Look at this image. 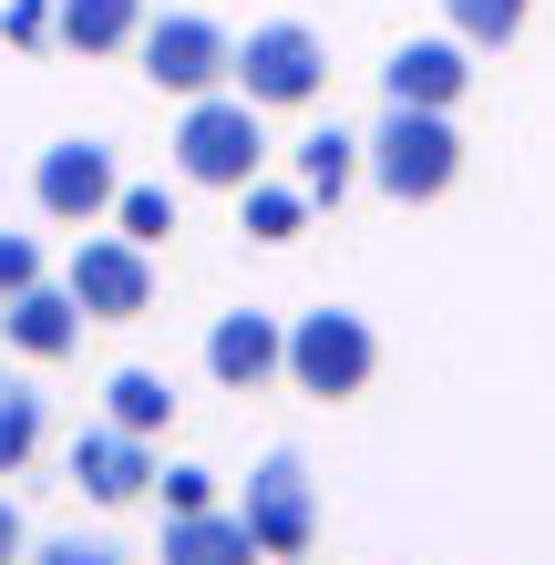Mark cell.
I'll use <instances>...</instances> for the list:
<instances>
[{
    "mask_svg": "<svg viewBox=\"0 0 555 565\" xmlns=\"http://www.w3.org/2000/svg\"><path fill=\"white\" fill-rule=\"evenodd\" d=\"M381 371V329L361 309H299L288 319V391L309 402H361Z\"/></svg>",
    "mask_w": 555,
    "mask_h": 565,
    "instance_id": "cell-3",
    "label": "cell"
},
{
    "mask_svg": "<svg viewBox=\"0 0 555 565\" xmlns=\"http://www.w3.org/2000/svg\"><path fill=\"white\" fill-rule=\"evenodd\" d=\"M154 493H166V514H206L216 504V473H206V462H166V483H154Z\"/></svg>",
    "mask_w": 555,
    "mask_h": 565,
    "instance_id": "cell-22",
    "label": "cell"
},
{
    "mask_svg": "<svg viewBox=\"0 0 555 565\" xmlns=\"http://www.w3.org/2000/svg\"><path fill=\"white\" fill-rule=\"evenodd\" d=\"M442 11H452V31H463L473 52H504L514 31H525V11H535V0H442Z\"/></svg>",
    "mask_w": 555,
    "mask_h": 565,
    "instance_id": "cell-19",
    "label": "cell"
},
{
    "mask_svg": "<svg viewBox=\"0 0 555 565\" xmlns=\"http://www.w3.org/2000/svg\"><path fill=\"white\" fill-rule=\"evenodd\" d=\"M31 452H42V391L21 371H0V473H21Z\"/></svg>",
    "mask_w": 555,
    "mask_h": 565,
    "instance_id": "cell-17",
    "label": "cell"
},
{
    "mask_svg": "<svg viewBox=\"0 0 555 565\" xmlns=\"http://www.w3.org/2000/svg\"><path fill=\"white\" fill-rule=\"evenodd\" d=\"M114 195H124L114 145H93V135H62V145H42V164H31V206H42L52 226H104Z\"/></svg>",
    "mask_w": 555,
    "mask_h": 565,
    "instance_id": "cell-6",
    "label": "cell"
},
{
    "mask_svg": "<svg viewBox=\"0 0 555 565\" xmlns=\"http://www.w3.org/2000/svg\"><path fill=\"white\" fill-rule=\"evenodd\" d=\"M206 371H216V391H268V381H288V319L226 309L206 329Z\"/></svg>",
    "mask_w": 555,
    "mask_h": 565,
    "instance_id": "cell-11",
    "label": "cell"
},
{
    "mask_svg": "<svg viewBox=\"0 0 555 565\" xmlns=\"http://www.w3.org/2000/svg\"><path fill=\"white\" fill-rule=\"evenodd\" d=\"M62 288L83 298V319H145V309H154V257L114 226V237H83V247H73Z\"/></svg>",
    "mask_w": 555,
    "mask_h": 565,
    "instance_id": "cell-8",
    "label": "cell"
},
{
    "mask_svg": "<svg viewBox=\"0 0 555 565\" xmlns=\"http://www.w3.org/2000/svg\"><path fill=\"white\" fill-rule=\"evenodd\" d=\"M257 164H268V124H257V104H247V93H195L185 124H175V175L237 195V185H257Z\"/></svg>",
    "mask_w": 555,
    "mask_h": 565,
    "instance_id": "cell-2",
    "label": "cell"
},
{
    "mask_svg": "<svg viewBox=\"0 0 555 565\" xmlns=\"http://www.w3.org/2000/svg\"><path fill=\"white\" fill-rule=\"evenodd\" d=\"M0 565H31V524H21L11 493H0Z\"/></svg>",
    "mask_w": 555,
    "mask_h": 565,
    "instance_id": "cell-25",
    "label": "cell"
},
{
    "mask_svg": "<svg viewBox=\"0 0 555 565\" xmlns=\"http://www.w3.org/2000/svg\"><path fill=\"white\" fill-rule=\"evenodd\" d=\"M381 93L391 104H433V114H452L473 93V42L463 31H421V42H402L381 62Z\"/></svg>",
    "mask_w": 555,
    "mask_h": 565,
    "instance_id": "cell-10",
    "label": "cell"
},
{
    "mask_svg": "<svg viewBox=\"0 0 555 565\" xmlns=\"http://www.w3.org/2000/svg\"><path fill=\"white\" fill-rule=\"evenodd\" d=\"M166 565H257V535H247V514H166V545H154Z\"/></svg>",
    "mask_w": 555,
    "mask_h": 565,
    "instance_id": "cell-14",
    "label": "cell"
},
{
    "mask_svg": "<svg viewBox=\"0 0 555 565\" xmlns=\"http://www.w3.org/2000/svg\"><path fill=\"white\" fill-rule=\"evenodd\" d=\"M52 42L104 62V52H135L145 42V0H52Z\"/></svg>",
    "mask_w": 555,
    "mask_h": 565,
    "instance_id": "cell-13",
    "label": "cell"
},
{
    "mask_svg": "<svg viewBox=\"0 0 555 565\" xmlns=\"http://www.w3.org/2000/svg\"><path fill=\"white\" fill-rule=\"evenodd\" d=\"M247 535H257V555H278V565H299L309 545H319V493H309V462L299 452H268L247 473Z\"/></svg>",
    "mask_w": 555,
    "mask_h": 565,
    "instance_id": "cell-7",
    "label": "cell"
},
{
    "mask_svg": "<svg viewBox=\"0 0 555 565\" xmlns=\"http://www.w3.org/2000/svg\"><path fill=\"white\" fill-rule=\"evenodd\" d=\"M145 83L154 93H175V104H195V93H226L237 83V42L206 21V11H166V21H145Z\"/></svg>",
    "mask_w": 555,
    "mask_h": 565,
    "instance_id": "cell-5",
    "label": "cell"
},
{
    "mask_svg": "<svg viewBox=\"0 0 555 565\" xmlns=\"http://www.w3.org/2000/svg\"><path fill=\"white\" fill-rule=\"evenodd\" d=\"M21 288H42V247H31V237H0V298H21Z\"/></svg>",
    "mask_w": 555,
    "mask_h": 565,
    "instance_id": "cell-24",
    "label": "cell"
},
{
    "mask_svg": "<svg viewBox=\"0 0 555 565\" xmlns=\"http://www.w3.org/2000/svg\"><path fill=\"white\" fill-rule=\"evenodd\" d=\"M319 83H330V52H319L309 21H257L237 42V93L257 114H299V104H319Z\"/></svg>",
    "mask_w": 555,
    "mask_h": 565,
    "instance_id": "cell-4",
    "label": "cell"
},
{
    "mask_svg": "<svg viewBox=\"0 0 555 565\" xmlns=\"http://www.w3.org/2000/svg\"><path fill=\"white\" fill-rule=\"evenodd\" d=\"M62 473H73L93 504H135V493H154V443L145 431H124V422H93V431H73V452H62Z\"/></svg>",
    "mask_w": 555,
    "mask_h": 565,
    "instance_id": "cell-9",
    "label": "cell"
},
{
    "mask_svg": "<svg viewBox=\"0 0 555 565\" xmlns=\"http://www.w3.org/2000/svg\"><path fill=\"white\" fill-rule=\"evenodd\" d=\"M361 175H371V154H361V135H340V124H319V135L299 145V185H309V206H340Z\"/></svg>",
    "mask_w": 555,
    "mask_h": 565,
    "instance_id": "cell-15",
    "label": "cell"
},
{
    "mask_svg": "<svg viewBox=\"0 0 555 565\" xmlns=\"http://www.w3.org/2000/svg\"><path fill=\"white\" fill-rule=\"evenodd\" d=\"M114 226H124L135 247L175 237V195H166V185H124V195H114Z\"/></svg>",
    "mask_w": 555,
    "mask_h": 565,
    "instance_id": "cell-20",
    "label": "cell"
},
{
    "mask_svg": "<svg viewBox=\"0 0 555 565\" xmlns=\"http://www.w3.org/2000/svg\"><path fill=\"white\" fill-rule=\"evenodd\" d=\"M0 340H11L21 360H73V350H83V298H73V288H21V298H0Z\"/></svg>",
    "mask_w": 555,
    "mask_h": 565,
    "instance_id": "cell-12",
    "label": "cell"
},
{
    "mask_svg": "<svg viewBox=\"0 0 555 565\" xmlns=\"http://www.w3.org/2000/svg\"><path fill=\"white\" fill-rule=\"evenodd\" d=\"M104 422H124V431H166L175 422V391H166V371H114V391H104Z\"/></svg>",
    "mask_w": 555,
    "mask_h": 565,
    "instance_id": "cell-16",
    "label": "cell"
},
{
    "mask_svg": "<svg viewBox=\"0 0 555 565\" xmlns=\"http://www.w3.org/2000/svg\"><path fill=\"white\" fill-rule=\"evenodd\" d=\"M31 565H135L114 535H52V545H31Z\"/></svg>",
    "mask_w": 555,
    "mask_h": 565,
    "instance_id": "cell-21",
    "label": "cell"
},
{
    "mask_svg": "<svg viewBox=\"0 0 555 565\" xmlns=\"http://www.w3.org/2000/svg\"><path fill=\"white\" fill-rule=\"evenodd\" d=\"M0 42H11V52H42L52 42V0H11V11H0Z\"/></svg>",
    "mask_w": 555,
    "mask_h": 565,
    "instance_id": "cell-23",
    "label": "cell"
},
{
    "mask_svg": "<svg viewBox=\"0 0 555 565\" xmlns=\"http://www.w3.org/2000/svg\"><path fill=\"white\" fill-rule=\"evenodd\" d=\"M237 206H247V237L257 247H288L309 226V185H237Z\"/></svg>",
    "mask_w": 555,
    "mask_h": 565,
    "instance_id": "cell-18",
    "label": "cell"
},
{
    "mask_svg": "<svg viewBox=\"0 0 555 565\" xmlns=\"http://www.w3.org/2000/svg\"><path fill=\"white\" fill-rule=\"evenodd\" d=\"M361 154H371V185L391 206H433V195H452V175H463V135H452V114H433V104H391L361 135Z\"/></svg>",
    "mask_w": 555,
    "mask_h": 565,
    "instance_id": "cell-1",
    "label": "cell"
}]
</instances>
